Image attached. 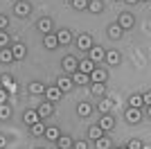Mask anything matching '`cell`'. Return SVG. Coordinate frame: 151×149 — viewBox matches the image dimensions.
Segmentation results:
<instances>
[{
  "mask_svg": "<svg viewBox=\"0 0 151 149\" xmlns=\"http://www.w3.org/2000/svg\"><path fill=\"white\" fill-rule=\"evenodd\" d=\"M104 54H106V50H104V48H99V45H93V48L88 50V59L95 63V66L104 61Z\"/></svg>",
  "mask_w": 151,
  "mask_h": 149,
  "instance_id": "6da1fadb",
  "label": "cell"
},
{
  "mask_svg": "<svg viewBox=\"0 0 151 149\" xmlns=\"http://www.w3.org/2000/svg\"><path fill=\"white\" fill-rule=\"evenodd\" d=\"M97 127H99V129L104 131V133H106V131H111V129L115 127V118L111 115V113H101V118H99V124H97Z\"/></svg>",
  "mask_w": 151,
  "mask_h": 149,
  "instance_id": "7a4b0ae2",
  "label": "cell"
},
{
  "mask_svg": "<svg viewBox=\"0 0 151 149\" xmlns=\"http://www.w3.org/2000/svg\"><path fill=\"white\" fill-rule=\"evenodd\" d=\"M88 79L93 81V84H106V79H108V72L104 68H95L93 72L88 74Z\"/></svg>",
  "mask_w": 151,
  "mask_h": 149,
  "instance_id": "3957f363",
  "label": "cell"
},
{
  "mask_svg": "<svg viewBox=\"0 0 151 149\" xmlns=\"http://www.w3.org/2000/svg\"><path fill=\"white\" fill-rule=\"evenodd\" d=\"M43 95H45V97H47V102H52V104H54V102H59V99L63 97V93H61V90H59L57 86H45Z\"/></svg>",
  "mask_w": 151,
  "mask_h": 149,
  "instance_id": "277c9868",
  "label": "cell"
},
{
  "mask_svg": "<svg viewBox=\"0 0 151 149\" xmlns=\"http://www.w3.org/2000/svg\"><path fill=\"white\" fill-rule=\"evenodd\" d=\"M77 63H79V59H77V56H72V54L63 56V70H65L68 74L77 72Z\"/></svg>",
  "mask_w": 151,
  "mask_h": 149,
  "instance_id": "5b68a950",
  "label": "cell"
},
{
  "mask_svg": "<svg viewBox=\"0 0 151 149\" xmlns=\"http://www.w3.org/2000/svg\"><path fill=\"white\" fill-rule=\"evenodd\" d=\"M36 113H38V118H41V120L50 118L52 113H54V104H52V102H43V104H38Z\"/></svg>",
  "mask_w": 151,
  "mask_h": 149,
  "instance_id": "8992f818",
  "label": "cell"
},
{
  "mask_svg": "<svg viewBox=\"0 0 151 149\" xmlns=\"http://www.w3.org/2000/svg\"><path fill=\"white\" fill-rule=\"evenodd\" d=\"M77 48L81 50V52H88L93 48V36L90 34H81V36H77Z\"/></svg>",
  "mask_w": 151,
  "mask_h": 149,
  "instance_id": "52a82bcc",
  "label": "cell"
},
{
  "mask_svg": "<svg viewBox=\"0 0 151 149\" xmlns=\"http://www.w3.org/2000/svg\"><path fill=\"white\" fill-rule=\"evenodd\" d=\"M124 118H126V122L138 124L140 120H142V108H131V106H129V111L124 113Z\"/></svg>",
  "mask_w": 151,
  "mask_h": 149,
  "instance_id": "ba28073f",
  "label": "cell"
},
{
  "mask_svg": "<svg viewBox=\"0 0 151 149\" xmlns=\"http://www.w3.org/2000/svg\"><path fill=\"white\" fill-rule=\"evenodd\" d=\"M133 23H135V18H133L131 14H120V18H117V25H120V30H131Z\"/></svg>",
  "mask_w": 151,
  "mask_h": 149,
  "instance_id": "9c48e42d",
  "label": "cell"
},
{
  "mask_svg": "<svg viewBox=\"0 0 151 149\" xmlns=\"http://www.w3.org/2000/svg\"><path fill=\"white\" fill-rule=\"evenodd\" d=\"M57 41H59V45H70L72 41H75V36H72L70 30H59L57 32Z\"/></svg>",
  "mask_w": 151,
  "mask_h": 149,
  "instance_id": "30bf717a",
  "label": "cell"
},
{
  "mask_svg": "<svg viewBox=\"0 0 151 149\" xmlns=\"http://www.w3.org/2000/svg\"><path fill=\"white\" fill-rule=\"evenodd\" d=\"M72 86H75V84H72V79H70V74H63V77L57 79V88L61 90V93H68Z\"/></svg>",
  "mask_w": 151,
  "mask_h": 149,
  "instance_id": "8fae6325",
  "label": "cell"
},
{
  "mask_svg": "<svg viewBox=\"0 0 151 149\" xmlns=\"http://www.w3.org/2000/svg\"><path fill=\"white\" fill-rule=\"evenodd\" d=\"M12 54H14V59H25V54H27L25 43H20V41L12 43Z\"/></svg>",
  "mask_w": 151,
  "mask_h": 149,
  "instance_id": "7c38bea8",
  "label": "cell"
},
{
  "mask_svg": "<svg viewBox=\"0 0 151 149\" xmlns=\"http://www.w3.org/2000/svg\"><path fill=\"white\" fill-rule=\"evenodd\" d=\"M70 79H72V84H75V86H88V81H90L88 74H86V72H79V70L70 74Z\"/></svg>",
  "mask_w": 151,
  "mask_h": 149,
  "instance_id": "4fadbf2b",
  "label": "cell"
},
{
  "mask_svg": "<svg viewBox=\"0 0 151 149\" xmlns=\"http://www.w3.org/2000/svg\"><path fill=\"white\" fill-rule=\"evenodd\" d=\"M95 68H97V66H95V63L90 61L88 56H86V59H81V61L77 63V70H79V72H86V74H90Z\"/></svg>",
  "mask_w": 151,
  "mask_h": 149,
  "instance_id": "5bb4252c",
  "label": "cell"
},
{
  "mask_svg": "<svg viewBox=\"0 0 151 149\" xmlns=\"http://www.w3.org/2000/svg\"><path fill=\"white\" fill-rule=\"evenodd\" d=\"M43 48L45 50H57L59 48L57 34H52V32H50V34H45V36H43Z\"/></svg>",
  "mask_w": 151,
  "mask_h": 149,
  "instance_id": "9a60e30c",
  "label": "cell"
},
{
  "mask_svg": "<svg viewBox=\"0 0 151 149\" xmlns=\"http://www.w3.org/2000/svg\"><path fill=\"white\" fill-rule=\"evenodd\" d=\"M104 61L111 63V66H117V63L122 61V56H120V52H117V50H108L106 54H104Z\"/></svg>",
  "mask_w": 151,
  "mask_h": 149,
  "instance_id": "2e32d148",
  "label": "cell"
},
{
  "mask_svg": "<svg viewBox=\"0 0 151 149\" xmlns=\"http://www.w3.org/2000/svg\"><path fill=\"white\" fill-rule=\"evenodd\" d=\"M52 23H54V20L45 16V18H41V20L36 23V27H38L41 32H43V34H50V32H52Z\"/></svg>",
  "mask_w": 151,
  "mask_h": 149,
  "instance_id": "e0dca14e",
  "label": "cell"
},
{
  "mask_svg": "<svg viewBox=\"0 0 151 149\" xmlns=\"http://www.w3.org/2000/svg\"><path fill=\"white\" fill-rule=\"evenodd\" d=\"M90 113H93V106L88 102H81V104H77V115L79 118H88Z\"/></svg>",
  "mask_w": 151,
  "mask_h": 149,
  "instance_id": "ac0fdd59",
  "label": "cell"
},
{
  "mask_svg": "<svg viewBox=\"0 0 151 149\" xmlns=\"http://www.w3.org/2000/svg\"><path fill=\"white\" fill-rule=\"evenodd\" d=\"M43 136L47 138V140H52V142H57V140H59V136H61V131H59L57 127H45Z\"/></svg>",
  "mask_w": 151,
  "mask_h": 149,
  "instance_id": "d6986e66",
  "label": "cell"
},
{
  "mask_svg": "<svg viewBox=\"0 0 151 149\" xmlns=\"http://www.w3.org/2000/svg\"><path fill=\"white\" fill-rule=\"evenodd\" d=\"M14 12H16V16H27V14H29V2H23V0L16 2V5H14Z\"/></svg>",
  "mask_w": 151,
  "mask_h": 149,
  "instance_id": "ffe728a7",
  "label": "cell"
},
{
  "mask_svg": "<svg viewBox=\"0 0 151 149\" xmlns=\"http://www.w3.org/2000/svg\"><path fill=\"white\" fill-rule=\"evenodd\" d=\"M72 142H75V140H72V138L70 136H59V140H57V147L59 149H72Z\"/></svg>",
  "mask_w": 151,
  "mask_h": 149,
  "instance_id": "44dd1931",
  "label": "cell"
},
{
  "mask_svg": "<svg viewBox=\"0 0 151 149\" xmlns=\"http://www.w3.org/2000/svg\"><path fill=\"white\" fill-rule=\"evenodd\" d=\"M86 9H90L93 14H101L104 12V2L101 0H88V7Z\"/></svg>",
  "mask_w": 151,
  "mask_h": 149,
  "instance_id": "7402d4cb",
  "label": "cell"
},
{
  "mask_svg": "<svg viewBox=\"0 0 151 149\" xmlns=\"http://www.w3.org/2000/svg\"><path fill=\"white\" fill-rule=\"evenodd\" d=\"M113 108V99L111 97H99V111L101 113H111Z\"/></svg>",
  "mask_w": 151,
  "mask_h": 149,
  "instance_id": "603a6c76",
  "label": "cell"
},
{
  "mask_svg": "<svg viewBox=\"0 0 151 149\" xmlns=\"http://www.w3.org/2000/svg\"><path fill=\"white\" fill-rule=\"evenodd\" d=\"M0 61H2V63H12L14 61L12 48H0Z\"/></svg>",
  "mask_w": 151,
  "mask_h": 149,
  "instance_id": "cb8c5ba5",
  "label": "cell"
},
{
  "mask_svg": "<svg viewBox=\"0 0 151 149\" xmlns=\"http://www.w3.org/2000/svg\"><path fill=\"white\" fill-rule=\"evenodd\" d=\"M95 145H97V149H111V147H113V142H111V138H108V136L97 138V140H95Z\"/></svg>",
  "mask_w": 151,
  "mask_h": 149,
  "instance_id": "d4e9b609",
  "label": "cell"
},
{
  "mask_svg": "<svg viewBox=\"0 0 151 149\" xmlns=\"http://www.w3.org/2000/svg\"><path fill=\"white\" fill-rule=\"evenodd\" d=\"M122 34H124V32L120 30V25H117V23L108 25V38H122Z\"/></svg>",
  "mask_w": 151,
  "mask_h": 149,
  "instance_id": "484cf974",
  "label": "cell"
},
{
  "mask_svg": "<svg viewBox=\"0 0 151 149\" xmlns=\"http://www.w3.org/2000/svg\"><path fill=\"white\" fill-rule=\"evenodd\" d=\"M90 90H93L95 97H104V95H106V84H93Z\"/></svg>",
  "mask_w": 151,
  "mask_h": 149,
  "instance_id": "4316f807",
  "label": "cell"
},
{
  "mask_svg": "<svg viewBox=\"0 0 151 149\" xmlns=\"http://www.w3.org/2000/svg\"><path fill=\"white\" fill-rule=\"evenodd\" d=\"M23 120H25V124H29V127H32V124H34V122H38L41 118H38V113H36V111H25Z\"/></svg>",
  "mask_w": 151,
  "mask_h": 149,
  "instance_id": "83f0119b",
  "label": "cell"
},
{
  "mask_svg": "<svg viewBox=\"0 0 151 149\" xmlns=\"http://www.w3.org/2000/svg\"><path fill=\"white\" fill-rule=\"evenodd\" d=\"M29 131H32V136H43V131H45V124L38 120V122H34L29 127Z\"/></svg>",
  "mask_w": 151,
  "mask_h": 149,
  "instance_id": "f1b7e54d",
  "label": "cell"
},
{
  "mask_svg": "<svg viewBox=\"0 0 151 149\" xmlns=\"http://www.w3.org/2000/svg\"><path fill=\"white\" fill-rule=\"evenodd\" d=\"M129 106L131 108H142V95H131L129 97Z\"/></svg>",
  "mask_w": 151,
  "mask_h": 149,
  "instance_id": "f546056e",
  "label": "cell"
},
{
  "mask_svg": "<svg viewBox=\"0 0 151 149\" xmlns=\"http://www.w3.org/2000/svg\"><path fill=\"white\" fill-rule=\"evenodd\" d=\"M101 136H104V131H101L99 127H97V124L88 129V138H90V140H97V138H101Z\"/></svg>",
  "mask_w": 151,
  "mask_h": 149,
  "instance_id": "4dcf8cb0",
  "label": "cell"
},
{
  "mask_svg": "<svg viewBox=\"0 0 151 149\" xmlns=\"http://www.w3.org/2000/svg\"><path fill=\"white\" fill-rule=\"evenodd\" d=\"M45 90V86L41 84V81H32L29 84V93H34V95H41Z\"/></svg>",
  "mask_w": 151,
  "mask_h": 149,
  "instance_id": "1f68e13d",
  "label": "cell"
},
{
  "mask_svg": "<svg viewBox=\"0 0 151 149\" xmlns=\"http://www.w3.org/2000/svg\"><path fill=\"white\" fill-rule=\"evenodd\" d=\"M12 118V108L9 104H0V120H9Z\"/></svg>",
  "mask_w": 151,
  "mask_h": 149,
  "instance_id": "d6a6232c",
  "label": "cell"
},
{
  "mask_svg": "<svg viewBox=\"0 0 151 149\" xmlns=\"http://www.w3.org/2000/svg\"><path fill=\"white\" fill-rule=\"evenodd\" d=\"M9 34H7L5 30H0V48H9Z\"/></svg>",
  "mask_w": 151,
  "mask_h": 149,
  "instance_id": "836d02e7",
  "label": "cell"
},
{
  "mask_svg": "<svg viewBox=\"0 0 151 149\" xmlns=\"http://www.w3.org/2000/svg\"><path fill=\"white\" fill-rule=\"evenodd\" d=\"M126 149H145V145H142V140H138V138H133V140H129Z\"/></svg>",
  "mask_w": 151,
  "mask_h": 149,
  "instance_id": "e575fe53",
  "label": "cell"
},
{
  "mask_svg": "<svg viewBox=\"0 0 151 149\" xmlns=\"http://www.w3.org/2000/svg\"><path fill=\"white\" fill-rule=\"evenodd\" d=\"M0 84H2L0 88H5V90H7V86H9V84H14V77H12V74H2V79H0Z\"/></svg>",
  "mask_w": 151,
  "mask_h": 149,
  "instance_id": "d590c367",
  "label": "cell"
},
{
  "mask_svg": "<svg viewBox=\"0 0 151 149\" xmlns=\"http://www.w3.org/2000/svg\"><path fill=\"white\" fill-rule=\"evenodd\" d=\"M70 2H72L75 9H86L88 7V0H70Z\"/></svg>",
  "mask_w": 151,
  "mask_h": 149,
  "instance_id": "8d00e7d4",
  "label": "cell"
},
{
  "mask_svg": "<svg viewBox=\"0 0 151 149\" xmlns=\"http://www.w3.org/2000/svg\"><path fill=\"white\" fill-rule=\"evenodd\" d=\"M72 149H88V142H86V140H75V142H72Z\"/></svg>",
  "mask_w": 151,
  "mask_h": 149,
  "instance_id": "74e56055",
  "label": "cell"
},
{
  "mask_svg": "<svg viewBox=\"0 0 151 149\" xmlns=\"http://www.w3.org/2000/svg\"><path fill=\"white\" fill-rule=\"evenodd\" d=\"M7 93H9V95H16V93H18V84H16V81L9 84V86H7Z\"/></svg>",
  "mask_w": 151,
  "mask_h": 149,
  "instance_id": "f35d334b",
  "label": "cell"
},
{
  "mask_svg": "<svg viewBox=\"0 0 151 149\" xmlns=\"http://www.w3.org/2000/svg\"><path fill=\"white\" fill-rule=\"evenodd\" d=\"M7 99H9V93L5 88H0V104H7Z\"/></svg>",
  "mask_w": 151,
  "mask_h": 149,
  "instance_id": "ab89813d",
  "label": "cell"
},
{
  "mask_svg": "<svg viewBox=\"0 0 151 149\" xmlns=\"http://www.w3.org/2000/svg\"><path fill=\"white\" fill-rule=\"evenodd\" d=\"M7 25H9V18H7L5 14H0V30H5Z\"/></svg>",
  "mask_w": 151,
  "mask_h": 149,
  "instance_id": "60d3db41",
  "label": "cell"
},
{
  "mask_svg": "<svg viewBox=\"0 0 151 149\" xmlns=\"http://www.w3.org/2000/svg\"><path fill=\"white\" fill-rule=\"evenodd\" d=\"M142 104L151 106V93H142Z\"/></svg>",
  "mask_w": 151,
  "mask_h": 149,
  "instance_id": "b9f144b4",
  "label": "cell"
},
{
  "mask_svg": "<svg viewBox=\"0 0 151 149\" xmlns=\"http://www.w3.org/2000/svg\"><path fill=\"white\" fill-rule=\"evenodd\" d=\"M5 147H7V138L0 133V149H5Z\"/></svg>",
  "mask_w": 151,
  "mask_h": 149,
  "instance_id": "7bdbcfd3",
  "label": "cell"
},
{
  "mask_svg": "<svg viewBox=\"0 0 151 149\" xmlns=\"http://www.w3.org/2000/svg\"><path fill=\"white\" fill-rule=\"evenodd\" d=\"M126 2H131V5H133V2H138V0H126Z\"/></svg>",
  "mask_w": 151,
  "mask_h": 149,
  "instance_id": "ee69618b",
  "label": "cell"
},
{
  "mask_svg": "<svg viewBox=\"0 0 151 149\" xmlns=\"http://www.w3.org/2000/svg\"><path fill=\"white\" fill-rule=\"evenodd\" d=\"M117 149H126V147H117Z\"/></svg>",
  "mask_w": 151,
  "mask_h": 149,
  "instance_id": "f6af8a7d",
  "label": "cell"
}]
</instances>
